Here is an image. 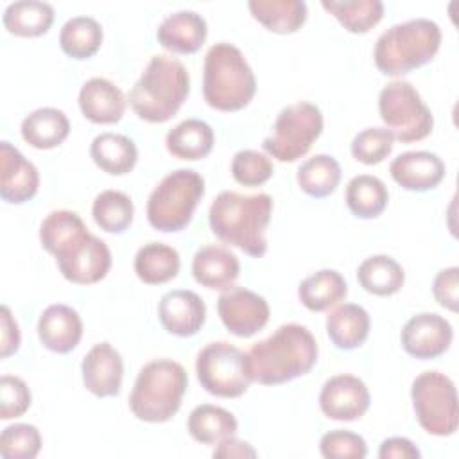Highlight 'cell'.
Segmentation results:
<instances>
[{"instance_id":"cell-6","label":"cell","mask_w":459,"mask_h":459,"mask_svg":"<svg viewBox=\"0 0 459 459\" xmlns=\"http://www.w3.org/2000/svg\"><path fill=\"white\" fill-rule=\"evenodd\" d=\"M186 387L188 375L179 362L151 360L138 371L129 394V409L140 421L165 423L179 411Z\"/></svg>"},{"instance_id":"cell-14","label":"cell","mask_w":459,"mask_h":459,"mask_svg":"<svg viewBox=\"0 0 459 459\" xmlns=\"http://www.w3.org/2000/svg\"><path fill=\"white\" fill-rule=\"evenodd\" d=\"M454 339L452 325L436 312H420L407 319L402 328L400 342L407 355L430 360L443 355Z\"/></svg>"},{"instance_id":"cell-23","label":"cell","mask_w":459,"mask_h":459,"mask_svg":"<svg viewBox=\"0 0 459 459\" xmlns=\"http://www.w3.org/2000/svg\"><path fill=\"white\" fill-rule=\"evenodd\" d=\"M240 273V262L235 253L224 246L208 244L195 251L192 258L194 280L212 290L230 289Z\"/></svg>"},{"instance_id":"cell-40","label":"cell","mask_w":459,"mask_h":459,"mask_svg":"<svg viewBox=\"0 0 459 459\" xmlns=\"http://www.w3.org/2000/svg\"><path fill=\"white\" fill-rule=\"evenodd\" d=\"M41 450V434L36 425L13 423L0 434V455L4 459H34Z\"/></svg>"},{"instance_id":"cell-9","label":"cell","mask_w":459,"mask_h":459,"mask_svg":"<svg viewBox=\"0 0 459 459\" xmlns=\"http://www.w3.org/2000/svg\"><path fill=\"white\" fill-rule=\"evenodd\" d=\"M378 113L385 129L402 143L425 140L434 127L430 108L409 81L396 79L380 90Z\"/></svg>"},{"instance_id":"cell-47","label":"cell","mask_w":459,"mask_h":459,"mask_svg":"<svg viewBox=\"0 0 459 459\" xmlns=\"http://www.w3.org/2000/svg\"><path fill=\"white\" fill-rule=\"evenodd\" d=\"M378 457L380 459H420L421 452L411 439L402 436H393L380 443Z\"/></svg>"},{"instance_id":"cell-13","label":"cell","mask_w":459,"mask_h":459,"mask_svg":"<svg viewBox=\"0 0 459 459\" xmlns=\"http://www.w3.org/2000/svg\"><path fill=\"white\" fill-rule=\"evenodd\" d=\"M217 314L230 333L246 339L267 325L271 310L264 296L246 287L231 285L221 292Z\"/></svg>"},{"instance_id":"cell-44","label":"cell","mask_w":459,"mask_h":459,"mask_svg":"<svg viewBox=\"0 0 459 459\" xmlns=\"http://www.w3.org/2000/svg\"><path fill=\"white\" fill-rule=\"evenodd\" d=\"M30 389L20 377L2 375L0 378V418L14 420L23 416L30 407Z\"/></svg>"},{"instance_id":"cell-3","label":"cell","mask_w":459,"mask_h":459,"mask_svg":"<svg viewBox=\"0 0 459 459\" xmlns=\"http://www.w3.org/2000/svg\"><path fill=\"white\" fill-rule=\"evenodd\" d=\"M188 93L190 75L185 65L172 56L156 54L131 86L127 100L138 118L163 124L179 111Z\"/></svg>"},{"instance_id":"cell-26","label":"cell","mask_w":459,"mask_h":459,"mask_svg":"<svg viewBox=\"0 0 459 459\" xmlns=\"http://www.w3.org/2000/svg\"><path fill=\"white\" fill-rule=\"evenodd\" d=\"M22 138L34 149H54L70 134V120L57 108H38L22 120Z\"/></svg>"},{"instance_id":"cell-31","label":"cell","mask_w":459,"mask_h":459,"mask_svg":"<svg viewBox=\"0 0 459 459\" xmlns=\"http://www.w3.org/2000/svg\"><path fill=\"white\" fill-rule=\"evenodd\" d=\"M247 7L253 18L267 30L292 34L307 22V4L301 0H251Z\"/></svg>"},{"instance_id":"cell-20","label":"cell","mask_w":459,"mask_h":459,"mask_svg":"<svg viewBox=\"0 0 459 459\" xmlns=\"http://www.w3.org/2000/svg\"><path fill=\"white\" fill-rule=\"evenodd\" d=\"M39 342L54 353H70L82 337V321L75 308L54 303L48 305L38 319Z\"/></svg>"},{"instance_id":"cell-4","label":"cell","mask_w":459,"mask_h":459,"mask_svg":"<svg viewBox=\"0 0 459 459\" xmlns=\"http://www.w3.org/2000/svg\"><path fill=\"white\" fill-rule=\"evenodd\" d=\"M256 93V79L238 47L219 41L212 45L203 65V97L217 111H240Z\"/></svg>"},{"instance_id":"cell-5","label":"cell","mask_w":459,"mask_h":459,"mask_svg":"<svg viewBox=\"0 0 459 459\" xmlns=\"http://www.w3.org/2000/svg\"><path fill=\"white\" fill-rule=\"evenodd\" d=\"M441 39L439 25L429 18L394 23L378 36L373 59L384 75H403L430 63Z\"/></svg>"},{"instance_id":"cell-36","label":"cell","mask_w":459,"mask_h":459,"mask_svg":"<svg viewBox=\"0 0 459 459\" xmlns=\"http://www.w3.org/2000/svg\"><path fill=\"white\" fill-rule=\"evenodd\" d=\"M102 27L91 16H74L65 22L59 32L61 50L77 61L90 59L102 45Z\"/></svg>"},{"instance_id":"cell-15","label":"cell","mask_w":459,"mask_h":459,"mask_svg":"<svg viewBox=\"0 0 459 459\" xmlns=\"http://www.w3.org/2000/svg\"><path fill=\"white\" fill-rule=\"evenodd\" d=\"M369 403L371 394L364 380L348 373L330 377L319 393L321 412L335 421H355L362 418Z\"/></svg>"},{"instance_id":"cell-10","label":"cell","mask_w":459,"mask_h":459,"mask_svg":"<svg viewBox=\"0 0 459 459\" xmlns=\"http://www.w3.org/2000/svg\"><path fill=\"white\" fill-rule=\"evenodd\" d=\"M321 133V109L312 102H296L278 113L271 134L262 142V147L271 158L281 163H292L310 151Z\"/></svg>"},{"instance_id":"cell-46","label":"cell","mask_w":459,"mask_h":459,"mask_svg":"<svg viewBox=\"0 0 459 459\" xmlns=\"http://www.w3.org/2000/svg\"><path fill=\"white\" fill-rule=\"evenodd\" d=\"M20 326L7 305L0 308V357L7 359L20 348Z\"/></svg>"},{"instance_id":"cell-32","label":"cell","mask_w":459,"mask_h":459,"mask_svg":"<svg viewBox=\"0 0 459 459\" xmlns=\"http://www.w3.org/2000/svg\"><path fill=\"white\" fill-rule=\"evenodd\" d=\"M186 430L201 445H217L221 439L235 436L238 421L233 412L224 407L201 403L188 414Z\"/></svg>"},{"instance_id":"cell-25","label":"cell","mask_w":459,"mask_h":459,"mask_svg":"<svg viewBox=\"0 0 459 459\" xmlns=\"http://www.w3.org/2000/svg\"><path fill=\"white\" fill-rule=\"evenodd\" d=\"M90 156L102 172L109 176H124L134 169L138 149L129 136L106 131L93 138Z\"/></svg>"},{"instance_id":"cell-42","label":"cell","mask_w":459,"mask_h":459,"mask_svg":"<svg viewBox=\"0 0 459 459\" xmlns=\"http://www.w3.org/2000/svg\"><path fill=\"white\" fill-rule=\"evenodd\" d=\"M273 172L269 156L253 149H242L231 160V176L242 186H260L271 179Z\"/></svg>"},{"instance_id":"cell-41","label":"cell","mask_w":459,"mask_h":459,"mask_svg":"<svg viewBox=\"0 0 459 459\" xmlns=\"http://www.w3.org/2000/svg\"><path fill=\"white\" fill-rule=\"evenodd\" d=\"M394 145V136L385 127H366L351 140V156L364 165L384 161Z\"/></svg>"},{"instance_id":"cell-8","label":"cell","mask_w":459,"mask_h":459,"mask_svg":"<svg viewBox=\"0 0 459 459\" xmlns=\"http://www.w3.org/2000/svg\"><path fill=\"white\" fill-rule=\"evenodd\" d=\"M416 421L432 436H452L459 427L457 393L454 380L441 371H423L411 385Z\"/></svg>"},{"instance_id":"cell-39","label":"cell","mask_w":459,"mask_h":459,"mask_svg":"<svg viewBox=\"0 0 459 459\" xmlns=\"http://www.w3.org/2000/svg\"><path fill=\"white\" fill-rule=\"evenodd\" d=\"M84 231H88V228L77 212L54 210L41 221L39 242L47 253L56 255Z\"/></svg>"},{"instance_id":"cell-27","label":"cell","mask_w":459,"mask_h":459,"mask_svg":"<svg viewBox=\"0 0 459 459\" xmlns=\"http://www.w3.org/2000/svg\"><path fill=\"white\" fill-rule=\"evenodd\" d=\"M215 134L210 124L201 118H186L174 126L165 136L167 151L186 161H195L206 158L213 149Z\"/></svg>"},{"instance_id":"cell-11","label":"cell","mask_w":459,"mask_h":459,"mask_svg":"<svg viewBox=\"0 0 459 459\" xmlns=\"http://www.w3.org/2000/svg\"><path fill=\"white\" fill-rule=\"evenodd\" d=\"M195 373L201 387L219 398H238L253 382L247 355L226 341L208 342L197 353Z\"/></svg>"},{"instance_id":"cell-38","label":"cell","mask_w":459,"mask_h":459,"mask_svg":"<svg viewBox=\"0 0 459 459\" xmlns=\"http://www.w3.org/2000/svg\"><path fill=\"white\" fill-rule=\"evenodd\" d=\"M93 221L106 233H124L134 217V204L131 197L120 190L100 192L91 204Z\"/></svg>"},{"instance_id":"cell-19","label":"cell","mask_w":459,"mask_h":459,"mask_svg":"<svg viewBox=\"0 0 459 459\" xmlns=\"http://www.w3.org/2000/svg\"><path fill=\"white\" fill-rule=\"evenodd\" d=\"M445 172V161L430 151L402 152L389 165L393 181L409 192H427L436 188L443 181Z\"/></svg>"},{"instance_id":"cell-48","label":"cell","mask_w":459,"mask_h":459,"mask_svg":"<svg viewBox=\"0 0 459 459\" xmlns=\"http://www.w3.org/2000/svg\"><path fill=\"white\" fill-rule=\"evenodd\" d=\"M256 450L242 439H237L235 436H228L217 443L213 448V457H222V459H246V457H256Z\"/></svg>"},{"instance_id":"cell-34","label":"cell","mask_w":459,"mask_h":459,"mask_svg":"<svg viewBox=\"0 0 459 459\" xmlns=\"http://www.w3.org/2000/svg\"><path fill=\"white\" fill-rule=\"evenodd\" d=\"M344 197L350 212L359 219L378 217L389 203L385 183L373 174L353 176L346 185Z\"/></svg>"},{"instance_id":"cell-30","label":"cell","mask_w":459,"mask_h":459,"mask_svg":"<svg viewBox=\"0 0 459 459\" xmlns=\"http://www.w3.org/2000/svg\"><path fill=\"white\" fill-rule=\"evenodd\" d=\"M179 253L163 242L143 244L134 255V273L147 285H161L179 273Z\"/></svg>"},{"instance_id":"cell-37","label":"cell","mask_w":459,"mask_h":459,"mask_svg":"<svg viewBox=\"0 0 459 459\" xmlns=\"http://www.w3.org/2000/svg\"><path fill=\"white\" fill-rule=\"evenodd\" d=\"M321 5L351 34H366L384 16L380 0H323Z\"/></svg>"},{"instance_id":"cell-33","label":"cell","mask_w":459,"mask_h":459,"mask_svg":"<svg viewBox=\"0 0 459 459\" xmlns=\"http://www.w3.org/2000/svg\"><path fill=\"white\" fill-rule=\"evenodd\" d=\"M359 285L375 296H393L405 283L403 267L389 255H373L357 267Z\"/></svg>"},{"instance_id":"cell-16","label":"cell","mask_w":459,"mask_h":459,"mask_svg":"<svg viewBox=\"0 0 459 459\" xmlns=\"http://www.w3.org/2000/svg\"><path fill=\"white\" fill-rule=\"evenodd\" d=\"M158 319L170 335L192 337L204 325L206 305L197 292L174 289L161 296L158 303Z\"/></svg>"},{"instance_id":"cell-7","label":"cell","mask_w":459,"mask_h":459,"mask_svg":"<svg viewBox=\"0 0 459 459\" xmlns=\"http://www.w3.org/2000/svg\"><path fill=\"white\" fill-rule=\"evenodd\" d=\"M204 195V178L192 169L169 172L147 199V221L163 233L185 230Z\"/></svg>"},{"instance_id":"cell-17","label":"cell","mask_w":459,"mask_h":459,"mask_svg":"<svg viewBox=\"0 0 459 459\" xmlns=\"http://www.w3.org/2000/svg\"><path fill=\"white\" fill-rule=\"evenodd\" d=\"M39 188V172L14 145L0 142V197L9 204L30 201Z\"/></svg>"},{"instance_id":"cell-45","label":"cell","mask_w":459,"mask_h":459,"mask_svg":"<svg viewBox=\"0 0 459 459\" xmlns=\"http://www.w3.org/2000/svg\"><path fill=\"white\" fill-rule=\"evenodd\" d=\"M459 267L452 265L446 269H441L432 283V294L434 299L446 310L457 312L459 303Z\"/></svg>"},{"instance_id":"cell-43","label":"cell","mask_w":459,"mask_h":459,"mask_svg":"<svg viewBox=\"0 0 459 459\" xmlns=\"http://www.w3.org/2000/svg\"><path fill=\"white\" fill-rule=\"evenodd\" d=\"M319 452L326 459H364L368 455V445L362 436L335 429L321 436Z\"/></svg>"},{"instance_id":"cell-24","label":"cell","mask_w":459,"mask_h":459,"mask_svg":"<svg viewBox=\"0 0 459 459\" xmlns=\"http://www.w3.org/2000/svg\"><path fill=\"white\" fill-rule=\"evenodd\" d=\"M369 314L357 303H342L326 316V333L339 350H355L369 335Z\"/></svg>"},{"instance_id":"cell-2","label":"cell","mask_w":459,"mask_h":459,"mask_svg":"<svg viewBox=\"0 0 459 459\" xmlns=\"http://www.w3.org/2000/svg\"><path fill=\"white\" fill-rule=\"evenodd\" d=\"M273 197L265 192L238 194L222 190L208 210L212 233L224 244L260 258L267 251L265 231L271 222Z\"/></svg>"},{"instance_id":"cell-21","label":"cell","mask_w":459,"mask_h":459,"mask_svg":"<svg viewBox=\"0 0 459 459\" xmlns=\"http://www.w3.org/2000/svg\"><path fill=\"white\" fill-rule=\"evenodd\" d=\"M126 106L124 91L109 79L91 77L79 90L81 113L93 124H117L124 117Z\"/></svg>"},{"instance_id":"cell-18","label":"cell","mask_w":459,"mask_h":459,"mask_svg":"<svg viewBox=\"0 0 459 459\" xmlns=\"http://www.w3.org/2000/svg\"><path fill=\"white\" fill-rule=\"evenodd\" d=\"M82 384L97 398L117 396L122 389V355L106 341L97 342L81 362Z\"/></svg>"},{"instance_id":"cell-35","label":"cell","mask_w":459,"mask_h":459,"mask_svg":"<svg viewBox=\"0 0 459 459\" xmlns=\"http://www.w3.org/2000/svg\"><path fill=\"white\" fill-rule=\"evenodd\" d=\"M296 181L303 194L316 199L328 197L341 183V165L330 154H316L298 167Z\"/></svg>"},{"instance_id":"cell-12","label":"cell","mask_w":459,"mask_h":459,"mask_svg":"<svg viewBox=\"0 0 459 459\" xmlns=\"http://www.w3.org/2000/svg\"><path fill=\"white\" fill-rule=\"evenodd\" d=\"M54 258L61 276L75 285L97 283L104 280L111 269V251L108 244L90 231L68 242Z\"/></svg>"},{"instance_id":"cell-22","label":"cell","mask_w":459,"mask_h":459,"mask_svg":"<svg viewBox=\"0 0 459 459\" xmlns=\"http://www.w3.org/2000/svg\"><path fill=\"white\" fill-rule=\"evenodd\" d=\"M208 36L206 20L195 11H178L158 25V43L174 54H195Z\"/></svg>"},{"instance_id":"cell-1","label":"cell","mask_w":459,"mask_h":459,"mask_svg":"<svg viewBox=\"0 0 459 459\" xmlns=\"http://www.w3.org/2000/svg\"><path fill=\"white\" fill-rule=\"evenodd\" d=\"M246 355L253 382L278 385L310 373L317 362L319 346L307 326L285 323L267 339L255 342Z\"/></svg>"},{"instance_id":"cell-28","label":"cell","mask_w":459,"mask_h":459,"mask_svg":"<svg viewBox=\"0 0 459 459\" xmlns=\"http://www.w3.org/2000/svg\"><path fill=\"white\" fill-rule=\"evenodd\" d=\"M348 296V283L335 269H321L307 276L298 287V298L310 312H325Z\"/></svg>"},{"instance_id":"cell-29","label":"cell","mask_w":459,"mask_h":459,"mask_svg":"<svg viewBox=\"0 0 459 459\" xmlns=\"http://www.w3.org/2000/svg\"><path fill=\"white\" fill-rule=\"evenodd\" d=\"M2 23L9 34L18 38H38L54 23V7L39 0H20L5 7Z\"/></svg>"}]
</instances>
